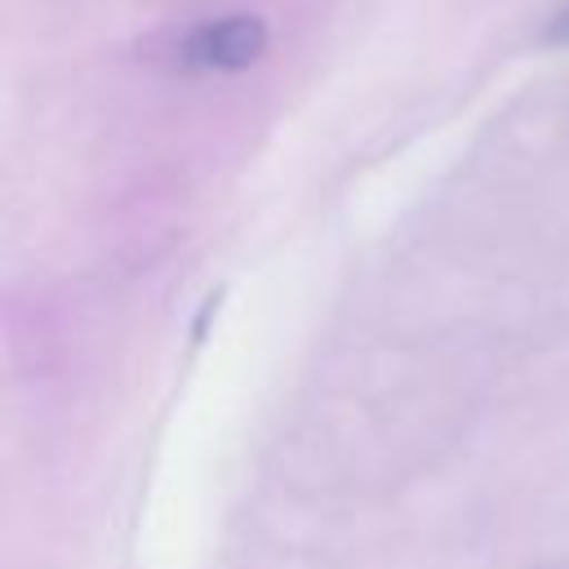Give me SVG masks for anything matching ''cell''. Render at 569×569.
<instances>
[{"mask_svg": "<svg viewBox=\"0 0 569 569\" xmlns=\"http://www.w3.org/2000/svg\"><path fill=\"white\" fill-rule=\"evenodd\" d=\"M262 53H267V22L258 13H222L196 22L178 44V62L187 71H244Z\"/></svg>", "mask_w": 569, "mask_h": 569, "instance_id": "cell-1", "label": "cell"}, {"mask_svg": "<svg viewBox=\"0 0 569 569\" xmlns=\"http://www.w3.org/2000/svg\"><path fill=\"white\" fill-rule=\"evenodd\" d=\"M542 40H547V44H560V49L569 44V4H565V9H560V13L551 18V22H547V31H542Z\"/></svg>", "mask_w": 569, "mask_h": 569, "instance_id": "cell-2", "label": "cell"}]
</instances>
